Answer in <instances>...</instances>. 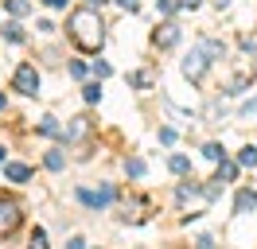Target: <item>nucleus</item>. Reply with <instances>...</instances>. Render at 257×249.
I'll use <instances>...</instances> for the list:
<instances>
[{
  "instance_id": "nucleus-1",
  "label": "nucleus",
  "mask_w": 257,
  "mask_h": 249,
  "mask_svg": "<svg viewBox=\"0 0 257 249\" xmlns=\"http://www.w3.org/2000/svg\"><path fill=\"white\" fill-rule=\"evenodd\" d=\"M66 35L74 39V47L78 51H86V55H97L101 51V43H105V24H101V16H97V8H74L70 12V20H66Z\"/></svg>"
},
{
  "instance_id": "nucleus-3",
  "label": "nucleus",
  "mask_w": 257,
  "mask_h": 249,
  "mask_svg": "<svg viewBox=\"0 0 257 249\" xmlns=\"http://www.w3.org/2000/svg\"><path fill=\"white\" fill-rule=\"evenodd\" d=\"M12 86H16L20 93L35 97V93H39V70H35L32 62H20V66H16V74H12Z\"/></svg>"
},
{
  "instance_id": "nucleus-4",
  "label": "nucleus",
  "mask_w": 257,
  "mask_h": 249,
  "mask_svg": "<svg viewBox=\"0 0 257 249\" xmlns=\"http://www.w3.org/2000/svg\"><path fill=\"white\" fill-rule=\"evenodd\" d=\"M20 226V206L12 199H0V233H12Z\"/></svg>"
},
{
  "instance_id": "nucleus-2",
  "label": "nucleus",
  "mask_w": 257,
  "mask_h": 249,
  "mask_svg": "<svg viewBox=\"0 0 257 249\" xmlns=\"http://www.w3.org/2000/svg\"><path fill=\"white\" fill-rule=\"evenodd\" d=\"M179 66H183V78H191V82H203V78H207V70H210V55L203 51V47H195L191 55L179 62Z\"/></svg>"
},
{
  "instance_id": "nucleus-28",
  "label": "nucleus",
  "mask_w": 257,
  "mask_h": 249,
  "mask_svg": "<svg viewBox=\"0 0 257 249\" xmlns=\"http://www.w3.org/2000/svg\"><path fill=\"white\" fill-rule=\"evenodd\" d=\"M86 4H90V8H101V4H105V0H86Z\"/></svg>"
},
{
  "instance_id": "nucleus-14",
  "label": "nucleus",
  "mask_w": 257,
  "mask_h": 249,
  "mask_svg": "<svg viewBox=\"0 0 257 249\" xmlns=\"http://www.w3.org/2000/svg\"><path fill=\"white\" fill-rule=\"evenodd\" d=\"M168 168L176 171V175H187V171H191V160H187V156H172V160H168Z\"/></svg>"
},
{
  "instance_id": "nucleus-27",
  "label": "nucleus",
  "mask_w": 257,
  "mask_h": 249,
  "mask_svg": "<svg viewBox=\"0 0 257 249\" xmlns=\"http://www.w3.org/2000/svg\"><path fill=\"white\" fill-rule=\"evenodd\" d=\"M47 8H66V0H43Z\"/></svg>"
},
{
  "instance_id": "nucleus-31",
  "label": "nucleus",
  "mask_w": 257,
  "mask_h": 249,
  "mask_svg": "<svg viewBox=\"0 0 257 249\" xmlns=\"http://www.w3.org/2000/svg\"><path fill=\"white\" fill-rule=\"evenodd\" d=\"M0 164H4V144H0Z\"/></svg>"
},
{
  "instance_id": "nucleus-8",
  "label": "nucleus",
  "mask_w": 257,
  "mask_h": 249,
  "mask_svg": "<svg viewBox=\"0 0 257 249\" xmlns=\"http://www.w3.org/2000/svg\"><path fill=\"white\" fill-rule=\"evenodd\" d=\"M4 179L28 183V179H32V168H28V164H16V160H4Z\"/></svg>"
},
{
  "instance_id": "nucleus-13",
  "label": "nucleus",
  "mask_w": 257,
  "mask_h": 249,
  "mask_svg": "<svg viewBox=\"0 0 257 249\" xmlns=\"http://www.w3.org/2000/svg\"><path fill=\"white\" fill-rule=\"evenodd\" d=\"M39 133H43V137H63V129H59L55 117H43V121H39Z\"/></svg>"
},
{
  "instance_id": "nucleus-25",
  "label": "nucleus",
  "mask_w": 257,
  "mask_h": 249,
  "mask_svg": "<svg viewBox=\"0 0 257 249\" xmlns=\"http://www.w3.org/2000/svg\"><path fill=\"white\" fill-rule=\"evenodd\" d=\"M176 140V129H160V144H172Z\"/></svg>"
},
{
  "instance_id": "nucleus-23",
  "label": "nucleus",
  "mask_w": 257,
  "mask_h": 249,
  "mask_svg": "<svg viewBox=\"0 0 257 249\" xmlns=\"http://www.w3.org/2000/svg\"><path fill=\"white\" fill-rule=\"evenodd\" d=\"M70 74H74V78H86V62H70Z\"/></svg>"
},
{
  "instance_id": "nucleus-19",
  "label": "nucleus",
  "mask_w": 257,
  "mask_h": 249,
  "mask_svg": "<svg viewBox=\"0 0 257 249\" xmlns=\"http://www.w3.org/2000/svg\"><path fill=\"white\" fill-rule=\"evenodd\" d=\"M51 171H63V152H47V160H43Z\"/></svg>"
},
{
  "instance_id": "nucleus-9",
  "label": "nucleus",
  "mask_w": 257,
  "mask_h": 249,
  "mask_svg": "<svg viewBox=\"0 0 257 249\" xmlns=\"http://www.w3.org/2000/svg\"><path fill=\"white\" fill-rule=\"evenodd\" d=\"M238 171H241V164L238 160H218V171H214V179H218V183H234V179H238Z\"/></svg>"
},
{
  "instance_id": "nucleus-15",
  "label": "nucleus",
  "mask_w": 257,
  "mask_h": 249,
  "mask_svg": "<svg viewBox=\"0 0 257 249\" xmlns=\"http://www.w3.org/2000/svg\"><path fill=\"white\" fill-rule=\"evenodd\" d=\"M82 97H86L90 105H94V101H101V86H97V82H86V86H82Z\"/></svg>"
},
{
  "instance_id": "nucleus-18",
  "label": "nucleus",
  "mask_w": 257,
  "mask_h": 249,
  "mask_svg": "<svg viewBox=\"0 0 257 249\" xmlns=\"http://www.w3.org/2000/svg\"><path fill=\"white\" fill-rule=\"evenodd\" d=\"M125 168H128V175H133V179H141V175H145V160H137V156H133Z\"/></svg>"
},
{
  "instance_id": "nucleus-17",
  "label": "nucleus",
  "mask_w": 257,
  "mask_h": 249,
  "mask_svg": "<svg viewBox=\"0 0 257 249\" xmlns=\"http://www.w3.org/2000/svg\"><path fill=\"white\" fill-rule=\"evenodd\" d=\"M203 156L218 164V160H222V156H226V148H222V144H203Z\"/></svg>"
},
{
  "instance_id": "nucleus-7",
  "label": "nucleus",
  "mask_w": 257,
  "mask_h": 249,
  "mask_svg": "<svg viewBox=\"0 0 257 249\" xmlns=\"http://www.w3.org/2000/svg\"><path fill=\"white\" fill-rule=\"evenodd\" d=\"M152 43L156 47H176L179 43V28L172 24V20H164L160 28H156V35H152Z\"/></svg>"
},
{
  "instance_id": "nucleus-20",
  "label": "nucleus",
  "mask_w": 257,
  "mask_h": 249,
  "mask_svg": "<svg viewBox=\"0 0 257 249\" xmlns=\"http://www.w3.org/2000/svg\"><path fill=\"white\" fill-rule=\"evenodd\" d=\"M128 82H133V86H137V90H145L148 82H152V78H148V70H137V74L128 78Z\"/></svg>"
},
{
  "instance_id": "nucleus-24",
  "label": "nucleus",
  "mask_w": 257,
  "mask_h": 249,
  "mask_svg": "<svg viewBox=\"0 0 257 249\" xmlns=\"http://www.w3.org/2000/svg\"><path fill=\"white\" fill-rule=\"evenodd\" d=\"M32 245H47V233H43V230H32Z\"/></svg>"
},
{
  "instance_id": "nucleus-30",
  "label": "nucleus",
  "mask_w": 257,
  "mask_h": 249,
  "mask_svg": "<svg viewBox=\"0 0 257 249\" xmlns=\"http://www.w3.org/2000/svg\"><path fill=\"white\" fill-rule=\"evenodd\" d=\"M214 4H218V8H226V4H230V0H214Z\"/></svg>"
},
{
  "instance_id": "nucleus-29",
  "label": "nucleus",
  "mask_w": 257,
  "mask_h": 249,
  "mask_svg": "<svg viewBox=\"0 0 257 249\" xmlns=\"http://www.w3.org/2000/svg\"><path fill=\"white\" fill-rule=\"evenodd\" d=\"M4 105H8V101H4V93H0V113H4Z\"/></svg>"
},
{
  "instance_id": "nucleus-6",
  "label": "nucleus",
  "mask_w": 257,
  "mask_h": 249,
  "mask_svg": "<svg viewBox=\"0 0 257 249\" xmlns=\"http://www.w3.org/2000/svg\"><path fill=\"white\" fill-rule=\"evenodd\" d=\"M78 199L86 202V206L101 210V206H109V202H113V187H101V191H78Z\"/></svg>"
},
{
  "instance_id": "nucleus-5",
  "label": "nucleus",
  "mask_w": 257,
  "mask_h": 249,
  "mask_svg": "<svg viewBox=\"0 0 257 249\" xmlns=\"http://www.w3.org/2000/svg\"><path fill=\"white\" fill-rule=\"evenodd\" d=\"M86 133H90V117H70V125L63 129V140L66 144H78Z\"/></svg>"
},
{
  "instance_id": "nucleus-16",
  "label": "nucleus",
  "mask_w": 257,
  "mask_h": 249,
  "mask_svg": "<svg viewBox=\"0 0 257 249\" xmlns=\"http://www.w3.org/2000/svg\"><path fill=\"white\" fill-rule=\"evenodd\" d=\"M0 31H4V39H8V43H24V31H20L16 24H4Z\"/></svg>"
},
{
  "instance_id": "nucleus-10",
  "label": "nucleus",
  "mask_w": 257,
  "mask_h": 249,
  "mask_svg": "<svg viewBox=\"0 0 257 249\" xmlns=\"http://www.w3.org/2000/svg\"><path fill=\"white\" fill-rule=\"evenodd\" d=\"M253 206H257V191H253V187L238 191V199H234V214H249Z\"/></svg>"
},
{
  "instance_id": "nucleus-21",
  "label": "nucleus",
  "mask_w": 257,
  "mask_h": 249,
  "mask_svg": "<svg viewBox=\"0 0 257 249\" xmlns=\"http://www.w3.org/2000/svg\"><path fill=\"white\" fill-rule=\"evenodd\" d=\"M8 8H12L16 16H24V12H28V0H8Z\"/></svg>"
},
{
  "instance_id": "nucleus-22",
  "label": "nucleus",
  "mask_w": 257,
  "mask_h": 249,
  "mask_svg": "<svg viewBox=\"0 0 257 249\" xmlns=\"http://www.w3.org/2000/svg\"><path fill=\"white\" fill-rule=\"evenodd\" d=\"M199 4H203V0H179L176 8H183V12H195V8H199Z\"/></svg>"
},
{
  "instance_id": "nucleus-26",
  "label": "nucleus",
  "mask_w": 257,
  "mask_h": 249,
  "mask_svg": "<svg viewBox=\"0 0 257 249\" xmlns=\"http://www.w3.org/2000/svg\"><path fill=\"white\" fill-rule=\"evenodd\" d=\"M117 4H121L125 12H137V8H141V0H117Z\"/></svg>"
},
{
  "instance_id": "nucleus-11",
  "label": "nucleus",
  "mask_w": 257,
  "mask_h": 249,
  "mask_svg": "<svg viewBox=\"0 0 257 249\" xmlns=\"http://www.w3.org/2000/svg\"><path fill=\"white\" fill-rule=\"evenodd\" d=\"M238 164H241V168H257V144H245V148H241Z\"/></svg>"
},
{
  "instance_id": "nucleus-12",
  "label": "nucleus",
  "mask_w": 257,
  "mask_h": 249,
  "mask_svg": "<svg viewBox=\"0 0 257 249\" xmlns=\"http://www.w3.org/2000/svg\"><path fill=\"white\" fill-rule=\"evenodd\" d=\"M199 47H203V51H207V55H210V62H214V59H226V47L218 43V39H203V43H199Z\"/></svg>"
}]
</instances>
